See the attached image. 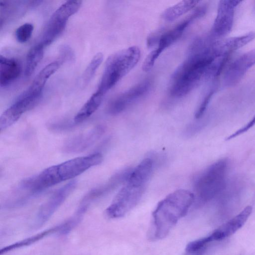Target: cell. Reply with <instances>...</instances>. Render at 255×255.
<instances>
[{
	"label": "cell",
	"instance_id": "6da1fadb",
	"mask_svg": "<svg viewBox=\"0 0 255 255\" xmlns=\"http://www.w3.org/2000/svg\"><path fill=\"white\" fill-rule=\"evenodd\" d=\"M228 56H220L210 37L199 39L192 44L187 58L173 73L169 92L176 98L183 97L204 81L216 79L220 75Z\"/></svg>",
	"mask_w": 255,
	"mask_h": 255
},
{
	"label": "cell",
	"instance_id": "7a4b0ae2",
	"mask_svg": "<svg viewBox=\"0 0 255 255\" xmlns=\"http://www.w3.org/2000/svg\"><path fill=\"white\" fill-rule=\"evenodd\" d=\"M195 199V195L185 189H178L161 200L152 214L148 238L152 241L165 238L178 221L188 213Z\"/></svg>",
	"mask_w": 255,
	"mask_h": 255
},
{
	"label": "cell",
	"instance_id": "3957f363",
	"mask_svg": "<svg viewBox=\"0 0 255 255\" xmlns=\"http://www.w3.org/2000/svg\"><path fill=\"white\" fill-rule=\"evenodd\" d=\"M103 155L95 153L75 158L45 169L39 174L22 181L24 190L37 192L61 182L72 179L102 162Z\"/></svg>",
	"mask_w": 255,
	"mask_h": 255
},
{
	"label": "cell",
	"instance_id": "277c9868",
	"mask_svg": "<svg viewBox=\"0 0 255 255\" xmlns=\"http://www.w3.org/2000/svg\"><path fill=\"white\" fill-rule=\"evenodd\" d=\"M140 50L132 46L116 52L109 56L97 90L105 94L137 64Z\"/></svg>",
	"mask_w": 255,
	"mask_h": 255
},
{
	"label": "cell",
	"instance_id": "5b68a950",
	"mask_svg": "<svg viewBox=\"0 0 255 255\" xmlns=\"http://www.w3.org/2000/svg\"><path fill=\"white\" fill-rule=\"evenodd\" d=\"M228 167L226 159H221L209 166L200 173L194 182V190L203 202L215 197L225 188Z\"/></svg>",
	"mask_w": 255,
	"mask_h": 255
},
{
	"label": "cell",
	"instance_id": "8992f818",
	"mask_svg": "<svg viewBox=\"0 0 255 255\" xmlns=\"http://www.w3.org/2000/svg\"><path fill=\"white\" fill-rule=\"evenodd\" d=\"M81 0H68L52 14L41 35L39 43L44 47L50 44L64 30L70 16L80 8Z\"/></svg>",
	"mask_w": 255,
	"mask_h": 255
},
{
	"label": "cell",
	"instance_id": "52a82bcc",
	"mask_svg": "<svg viewBox=\"0 0 255 255\" xmlns=\"http://www.w3.org/2000/svg\"><path fill=\"white\" fill-rule=\"evenodd\" d=\"M125 183L105 210V214L109 218L117 219L124 216L136 206L142 197L145 188Z\"/></svg>",
	"mask_w": 255,
	"mask_h": 255
},
{
	"label": "cell",
	"instance_id": "ba28073f",
	"mask_svg": "<svg viewBox=\"0 0 255 255\" xmlns=\"http://www.w3.org/2000/svg\"><path fill=\"white\" fill-rule=\"evenodd\" d=\"M77 186L76 180H72L57 190L41 206L33 223L35 229L42 226L53 215Z\"/></svg>",
	"mask_w": 255,
	"mask_h": 255
},
{
	"label": "cell",
	"instance_id": "9c48e42d",
	"mask_svg": "<svg viewBox=\"0 0 255 255\" xmlns=\"http://www.w3.org/2000/svg\"><path fill=\"white\" fill-rule=\"evenodd\" d=\"M242 1L228 0L219 1L211 33L213 38L220 39L230 32L233 26L235 9Z\"/></svg>",
	"mask_w": 255,
	"mask_h": 255
},
{
	"label": "cell",
	"instance_id": "30bf717a",
	"mask_svg": "<svg viewBox=\"0 0 255 255\" xmlns=\"http://www.w3.org/2000/svg\"><path fill=\"white\" fill-rule=\"evenodd\" d=\"M205 11V7H201L190 17L185 19L173 28L160 35L158 39L157 47L147 56L148 60L152 63H154L161 53L181 36L189 23L196 17L203 15Z\"/></svg>",
	"mask_w": 255,
	"mask_h": 255
},
{
	"label": "cell",
	"instance_id": "8fae6325",
	"mask_svg": "<svg viewBox=\"0 0 255 255\" xmlns=\"http://www.w3.org/2000/svg\"><path fill=\"white\" fill-rule=\"evenodd\" d=\"M40 97L23 92L8 108L0 117V130L2 131L15 123L26 111L32 108L38 102Z\"/></svg>",
	"mask_w": 255,
	"mask_h": 255
},
{
	"label": "cell",
	"instance_id": "7c38bea8",
	"mask_svg": "<svg viewBox=\"0 0 255 255\" xmlns=\"http://www.w3.org/2000/svg\"><path fill=\"white\" fill-rule=\"evenodd\" d=\"M150 86V81L146 80L117 96L109 103L107 108L108 113L112 115L121 113L134 102L145 95Z\"/></svg>",
	"mask_w": 255,
	"mask_h": 255
},
{
	"label": "cell",
	"instance_id": "4fadbf2b",
	"mask_svg": "<svg viewBox=\"0 0 255 255\" xmlns=\"http://www.w3.org/2000/svg\"><path fill=\"white\" fill-rule=\"evenodd\" d=\"M255 65V48L240 55L230 64L224 75V84L227 86L236 84Z\"/></svg>",
	"mask_w": 255,
	"mask_h": 255
},
{
	"label": "cell",
	"instance_id": "5bb4252c",
	"mask_svg": "<svg viewBox=\"0 0 255 255\" xmlns=\"http://www.w3.org/2000/svg\"><path fill=\"white\" fill-rule=\"evenodd\" d=\"M104 128L102 126L94 127L85 133L67 139L64 143L62 150L65 153H74L84 151L93 145L102 135Z\"/></svg>",
	"mask_w": 255,
	"mask_h": 255
},
{
	"label": "cell",
	"instance_id": "9a60e30c",
	"mask_svg": "<svg viewBox=\"0 0 255 255\" xmlns=\"http://www.w3.org/2000/svg\"><path fill=\"white\" fill-rule=\"evenodd\" d=\"M252 210L251 206L246 207L237 215L216 229L211 234L214 241L224 239L234 234L244 225Z\"/></svg>",
	"mask_w": 255,
	"mask_h": 255
},
{
	"label": "cell",
	"instance_id": "2e32d148",
	"mask_svg": "<svg viewBox=\"0 0 255 255\" xmlns=\"http://www.w3.org/2000/svg\"><path fill=\"white\" fill-rule=\"evenodd\" d=\"M154 160L150 157L145 158L133 170L126 181L137 187L145 188L152 172Z\"/></svg>",
	"mask_w": 255,
	"mask_h": 255
},
{
	"label": "cell",
	"instance_id": "e0dca14e",
	"mask_svg": "<svg viewBox=\"0 0 255 255\" xmlns=\"http://www.w3.org/2000/svg\"><path fill=\"white\" fill-rule=\"evenodd\" d=\"M21 66L19 62L14 58L0 56V85L5 87L12 83L20 76Z\"/></svg>",
	"mask_w": 255,
	"mask_h": 255
},
{
	"label": "cell",
	"instance_id": "ac0fdd59",
	"mask_svg": "<svg viewBox=\"0 0 255 255\" xmlns=\"http://www.w3.org/2000/svg\"><path fill=\"white\" fill-rule=\"evenodd\" d=\"M255 38V32H249L244 35L216 40V46L218 52L222 55H228L247 45Z\"/></svg>",
	"mask_w": 255,
	"mask_h": 255
},
{
	"label": "cell",
	"instance_id": "d6986e66",
	"mask_svg": "<svg viewBox=\"0 0 255 255\" xmlns=\"http://www.w3.org/2000/svg\"><path fill=\"white\" fill-rule=\"evenodd\" d=\"M60 64V61H55L47 65L39 72L25 91L28 94L40 97L47 81L58 70Z\"/></svg>",
	"mask_w": 255,
	"mask_h": 255
},
{
	"label": "cell",
	"instance_id": "ffe728a7",
	"mask_svg": "<svg viewBox=\"0 0 255 255\" xmlns=\"http://www.w3.org/2000/svg\"><path fill=\"white\" fill-rule=\"evenodd\" d=\"M63 226L64 225L63 223H62L54 227L46 229L13 244L5 247L0 250V255H2L15 249L29 246L52 234H54L55 233L62 234Z\"/></svg>",
	"mask_w": 255,
	"mask_h": 255
},
{
	"label": "cell",
	"instance_id": "44dd1931",
	"mask_svg": "<svg viewBox=\"0 0 255 255\" xmlns=\"http://www.w3.org/2000/svg\"><path fill=\"white\" fill-rule=\"evenodd\" d=\"M104 95L105 94L97 90L75 115L74 122L80 123L89 118L100 107Z\"/></svg>",
	"mask_w": 255,
	"mask_h": 255
},
{
	"label": "cell",
	"instance_id": "7402d4cb",
	"mask_svg": "<svg viewBox=\"0 0 255 255\" xmlns=\"http://www.w3.org/2000/svg\"><path fill=\"white\" fill-rule=\"evenodd\" d=\"M200 2L199 0H182L166 9L162 14L167 21H173L190 10Z\"/></svg>",
	"mask_w": 255,
	"mask_h": 255
},
{
	"label": "cell",
	"instance_id": "603a6c76",
	"mask_svg": "<svg viewBox=\"0 0 255 255\" xmlns=\"http://www.w3.org/2000/svg\"><path fill=\"white\" fill-rule=\"evenodd\" d=\"M44 46L38 43L33 46L28 51L26 58L25 75L30 76L34 71L38 64L42 59Z\"/></svg>",
	"mask_w": 255,
	"mask_h": 255
},
{
	"label": "cell",
	"instance_id": "cb8c5ba5",
	"mask_svg": "<svg viewBox=\"0 0 255 255\" xmlns=\"http://www.w3.org/2000/svg\"><path fill=\"white\" fill-rule=\"evenodd\" d=\"M214 242L211 234L189 243L186 247V252L190 255H202L208 245Z\"/></svg>",
	"mask_w": 255,
	"mask_h": 255
},
{
	"label": "cell",
	"instance_id": "d4e9b609",
	"mask_svg": "<svg viewBox=\"0 0 255 255\" xmlns=\"http://www.w3.org/2000/svg\"><path fill=\"white\" fill-rule=\"evenodd\" d=\"M103 59V55L102 53H98L93 57L82 75V82L83 85H86L90 82Z\"/></svg>",
	"mask_w": 255,
	"mask_h": 255
},
{
	"label": "cell",
	"instance_id": "484cf974",
	"mask_svg": "<svg viewBox=\"0 0 255 255\" xmlns=\"http://www.w3.org/2000/svg\"><path fill=\"white\" fill-rule=\"evenodd\" d=\"M33 25L30 23H25L18 27L15 31L17 40L20 43L27 41L32 35Z\"/></svg>",
	"mask_w": 255,
	"mask_h": 255
},
{
	"label": "cell",
	"instance_id": "4316f807",
	"mask_svg": "<svg viewBox=\"0 0 255 255\" xmlns=\"http://www.w3.org/2000/svg\"><path fill=\"white\" fill-rule=\"evenodd\" d=\"M216 88L215 86L212 87L205 96L201 104L195 113V117L196 119H199L203 115L212 96L216 91Z\"/></svg>",
	"mask_w": 255,
	"mask_h": 255
},
{
	"label": "cell",
	"instance_id": "83f0119b",
	"mask_svg": "<svg viewBox=\"0 0 255 255\" xmlns=\"http://www.w3.org/2000/svg\"><path fill=\"white\" fill-rule=\"evenodd\" d=\"M255 125V116L247 124L238 129L236 131L230 134L226 138V140H229L245 133Z\"/></svg>",
	"mask_w": 255,
	"mask_h": 255
}]
</instances>
